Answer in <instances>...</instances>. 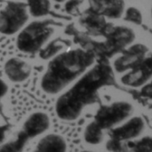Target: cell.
Returning a JSON list of instances; mask_svg holds the SVG:
<instances>
[{
    "mask_svg": "<svg viewBox=\"0 0 152 152\" xmlns=\"http://www.w3.org/2000/svg\"><path fill=\"white\" fill-rule=\"evenodd\" d=\"M113 68L108 60H101L56 102L57 116L67 121L77 119L85 107L98 100V92L104 86H115Z\"/></svg>",
    "mask_w": 152,
    "mask_h": 152,
    "instance_id": "6da1fadb",
    "label": "cell"
},
{
    "mask_svg": "<svg viewBox=\"0 0 152 152\" xmlns=\"http://www.w3.org/2000/svg\"><path fill=\"white\" fill-rule=\"evenodd\" d=\"M94 61V54L82 48L61 53L49 62L41 79V88L48 94H56L86 72Z\"/></svg>",
    "mask_w": 152,
    "mask_h": 152,
    "instance_id": "7a4b0ae2",
    "label": "cell"
},
{
    "mask_svg": "<svg viewBox=\"0 0 152 152\" xmlns=\"http://www.w3.org/2000/svg\"><path fill=\"white\" fill-rule=\"evenodd\" d=\"M53 25L55 22L52 20H35L29 23L18 36L17 48L25 53H34L39 51L53 34Z\"/></svg>",
    "mask_w": 152,
    "mask_h": 152,
    "instance_id": "3957f363",
    "label": "cell"
},
{
    "mask_svg": "<svg viewBox=\"0 0 152 152\" xmlns=\"http://www.w3.org/2000/svg\"><path fill=\"white\" fill-rule=\"evenodd\" d=\"M103 37L105 41L102 42L101 60H108L132 44L135 39V33L131 28L111 25Z\"/></svg>",
    "mask_w": 152,
    "mask_h": 152,
    "instance_id": "277c9868",
    "label": "cell"
},
{
    "mask_svg": "<svg viewBox=\"0 0 152 152\" xmlns=\"http://www.w3.org/2000/svg\"><path fill=\"white\" fill-rule=\"evenodd\" d=\"M28 19V8L24 3L9 2L0 11V33L15 34L25 25Z\"/></svg>",
    "mask_w": 152,
    "mask_h": 152,
    "instance_id": "5b68a950",
    "label": "cell"
},
{
    "mask_svg": "<svg viewBox=\"0 0 152 152\" xmlns=\"http://www.w3.org/2000/svg\"><path fill=\"white\" fill-rule=\"evenodd\" d=\"M133 110L132 104L127 102H118L102 106L96 113L94 122L103 131L126 119L132 114Z\"/></svg>",
    "mask_w": 152,
    "mask_h": 152,
    "instance_id": "8992f818",
    "label": "cell"
},
{
    "mask_svg": "<svg viewBox=\"0 0 152 152\" xmlns=\"http://www.w3.org/2000/svg\"><path fill=\"white\" fill-rule=\"evenodd\" d=\"M149 48L143 44H135L122 51V55L114 61V69L122 73L140 64L145 58Z\"/></svg>",
    "mask_w": 152,
    "mask_h": 152,
    "instance_id": "52a82bcc",
    "label": "cell"
},
{
    "mask_svg": "<svg viewBox=\"0 0 152 152\" xmlns=\"http://www.w3.org/2000/svg\"><path fill=\"white\" fill-rule=\"evenodd\" d=\"M151 58L146 57L140 64L131 69V70L121 77V82L125 86L139 87L145 85L151 77Z\"/></svg>",
    "mask_w": 152,
    "mask_h": 152,
    "instance_id": "ba28073f",
    "label": "cell"
},
{
    "mask_svg": "<svg viewBox=\"0 0 152 152\" xmlns=\"http://www.w3.org/2000/svg\"><path fill=\"white\" fill-rule=\"evenodd\" d=\"M79 23L93 36H104L112 25L106 21L104 16L90 8L80 16Z\"/></svg>",
    "mask_w": 152,
    "mask_h": 152,
    "instance_id": "9c48e42d",
    "label": "cell"
},
{
    "mask_svg": "<svg viewBox=\"0 0 152 152\" xmlns=\"http://www.w3.org/2000/svg\"><path fill=\"white\" fill-rule=\"evenodd\" d=\"M144 126L143 119L140 117H135L123 126L113 129L110 133V136L111 139L118 142L127 141L139 136L143 132Z\"/></svg>",
    "mask_w": 152,
    "mask_h": 152,
    "instance_id": "30bf717a",
    "label": "cell"
},
{
    "mask_svg": "<svg viewBox=\"0 0 152 152\" xmlns=\"http://www.w3.org/2000/svg\"><path fill=\"white\" fill-rule=\"evenodd\" d=\"M90 9L110 19L120 18L125 10L124 0H88Z\"/></svg>",
    "mask_w": 152,
    "mask_h": 152,
    "instance_id": "8fae6325",
    "label": "cell"
},
{
    "mask_svg": "<svg viewBox=\"0 0 152 152\" xmlns=\"http://www.w3.org/2000/svg\"><path fill=\"white\" fill-rule=\"evenodd\" d=\"M4 72L12 82L21 83L29 77L31 67L23 60L11 58L4 64Z\"/></svg>",
    "mask_w": 152,
    "mask_h": 152,
    "instance_id": "7c38bea8",
    "label": "cell"
},
{
    "mask_svg": "<svg viewBox=\"0 0 152 152\" xmlns=\"http://www.w3.org/2000/svg\"><path fill=\"white\" fill-rule=\"evenodd\" d=\"M49 117L44 112H36L28 118L22 129L30 136V138H34L45 133L49 128Z\"/></svg>",
    "mask_w": 152,
    "mask_h": 152,
    "instance_id": "4fadbf2b",
    "label": "cell"
},
{
    "mask_svg": "<svg viewBox=\"0 0 152 152\" xmlns=\"http://www.w3.org/2000/svg\"><path fill=\"white\" fill-rule=\"evenodd\" d=\"M67 143L58 134H49L40 140L33 152H66Z\"/></svg>",
    "mask_w": 152,
    "mask_h": 152,
    "instance_id": "5bb4252c",
    "label": "cell"
},
{
    "mask_svg": "<svg viewBox=\"0 0 152 152\" xmlns=\"http://www.w3.org/2000/svg\"><path fill=\"white\" fill-rule=\"evenodd\" d=\"M29 139L30 136L21 129L13 141L0 146V152H21Z\"/></svg>",
    "mask_w": 152,
    "mask_h": 152,
    "instance_id": "9a60e30c",
    "label": "cell"
},
{
    "mask_svg": "<svg viewBox=\"0 0 152 152\" xmlns=\"http://www.w3.org/2000/svg\"><path fill=\"white\" fill-rule=\"evenodd\" d=\"M28 9L33 17H43L49 13L50 0H28Z\"/></svg>",
    "mask_w": 152,
    "mask_h": 152,
    "instance_id": "2e32d148",
    "label": "cell"
},
{
    "mask_svg": "<svg viewBox=\"0 0 152 152\" xmlns=\"http://www.w3.org/2000/svg\"><path fill=\"white\" fill-rule=\"evenodd\" d=\"M84 136L86 142L91 144H99L103 140L102 130L94 121L86 126Z\"/></svg>",
    "mask_w": 152,
    "mask_h": 152,
    "instance_id": "e0dca14e",
    "label": "cell"
},
{
    "mask_svg": "<svg viewBox=\"0 0 152 152\" xmlns=\"http://www.w3.org/2000/svg\"><path fill=\"white\" fill-rule=\"evenodd\" d=\"M127 152H151V138L144 137L134 142H129L126 146Z\"/></svg>",
    "mask_w": 152,
    "mask_h": 152,
    "instance_id": "ac0fdd59",
    "label": "cell"
},
{
    "mask_svg": "<svg viewBox=\"0 0 152 152\" xmlns=\"http://www.w3.org/2000/svg\"><path fill=\"white\" fill-rule=\"evenodd\" d=\"M62 47H63L62 41L60 39H55L50 44H48L46 47H45L40 51V57L44 60L50 59L53 57L59 51H61Z\"/></svg>",
    "mask_w": 152,
    "mask_h": 152,
    "instance_id": "d6986e66",
    "label": "cell"
},
{
    "mask_svg": "<svg viewBox=\"0 0 152 152\" xmlns=\"http://www.w3.org/2000/svg\"><path fill=\"white\" fill-rule=\"evenodd\" d=\"M125 20L129 22L140 25L142 22V15L139 9L135 7H129L126 12Z\"/></svg>",
    "mask_w": 152,
    "mask_h": 152,
    "instance_id": "ffe728a7",
    "label": "cell"
},
{
    "mask_svg": "<svg viewBox=\"0 0 152 152\" xmlns=\"http://www.w3.org/2000/svg\"><path fill=\"white\" fill-rule=\"evenodd\" d=\"M83 0H69L65 4V10L68 13H75Z\"/></svg>",
    "mask_w": 152,
    "mask_h": 152,
    "instance_id": "44dd1931",
    "label": "cell"
},
{
    "mask_svg": "<svg viewBox=\"0 0 152 152\" xmlns=\"http://www.w3.org/2000/svg\"><path fill=\"white\" fill-rule=\"evenodd\" d=\"M8 91V86L6 83L0 77V99L3 98Z\"/></svg>",
    "mask_w": 152,
    "mask_h": 152,
    "instance_id": "7402d4cb",
    "label": "cell"
},
{
    "mask_svg": "<svg viewBox=\"0 0 152 152\" xmlns=\"http://www.w3.org/2000/svg\"><path fill=\"white\" fill-rule=\"evenodd\" d=\"M142 94L143 96H145V97L151 98V84L145 86L142 88Z\"/></svg>",
    "mask_w": 152,
    "mask_h": 152,
    "instance_id": "603a6c76",
    "label": "cell"
},
{
    "mask_svg": "<svg viewBox=\"0 0 152 152\" xmlns=\"http://www.w3.org/2000/svg\"><path fill=\"white\" fill-rule=\"evenodd\" d=\"M8 130V126H0V142H2L4 139L5 133Z\"/></svg>",
    "mask_w": 152,
    "mask_h": 152,
    "instance_id": "cb8c5ba5",
    "label": "cell"
},
{
    "mask_svg": "<svg viewBox=\"0 0 152 152\" xmlns=\"http://www.w3.org/2000/svg\"><path fill=\"white\" fill-rule=\"evenodd\" d=\"M54 1H56V2H59V3H61V2H63V1H65V0H54Z\"/></svg>",
    "mask_w": 152,
    "mask_h": 152,
    "instance_id": "d4e9b609",
    "label": "cell"
},
{
    "mask_svg": "<svg viewBox=\"0 0 152 152\" xmlns=\"http://www.w3.org/2000/svg\"><path fill=\"white\" fill-rule=\"evenodd\" d=\"M84 152H89V151H84Z\"/></svg>",
    "mask_w": 152,
    "mask_h": 152,
    "instance_id": "484cf974",
    "label": "cell"
},
{
    "mask_svg": "<svg viewBox=\"0 0 152 152\" xmlns=\"http://www.w3.org/2000/svg\"><path fill=\"white\" fill-rule=\"evenodd\" d=\"M0 1H1V0H0Z\"/></svg>",
    "mask_w": 152,
    "mask_h": 152,
    "instance_id": "4316f807",
    "label": "cell"
}]
</instances>
